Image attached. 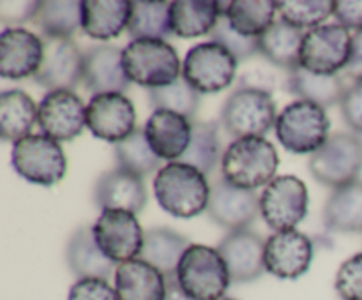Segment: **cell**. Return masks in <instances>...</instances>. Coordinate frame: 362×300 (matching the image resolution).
<instances>
[{
  "mask_svg": "<svg viewBox=\"0 0 362 300\" xmlns=\"http://www.w3.org/2000/svg\"><path fill=\"white\" fill-rule=\"evenodd\" d=\"M126 76L141 87L161 88L175 83L182 64L175 48L161 39H136L122 49Z\"/></svg>",
  "mask_w": 362,
  "mask_h": 300,
  "instance_id": "3",
  "label": "cell"
},
{
  "mask_svg": "<svg viewBox=\"0 0 362 300\" xmlns=\"http://www.w3.org/2000/svg\"><path fill=\"white\" fill-rule=\"evenodd\" d=\"M133 2L129 0H85L81 2V30L98 41L115 39L129 27Z\"/></svg>",
  "mask_w": 362,
  "mask_h": 300,
  "instance_id": "23",
  "label": "cell"
},
{
  "mask_svg": "<svg viewBox=\"0 0 362 300\" xmlns=\"http://www.w3.org/2000/svg\"><path fill=\"white\" fill-rule=\"evenodd\" d=\"M352 35L338 23L320 25L306 32L300 49V67L315 74L336 76L349 64Z\"/></svg>",
  "mask_w": 362,
  "mask_h": 300,
  "instance_id": "11",
  "label": "cell"
},
{
  "mask_svg": "<svg viewBox=\"0 0 362 300\" xmlns=\"http://www.w3.org/2000/svg\"><path fill=\"white\" fill-rule=\"evenodd\" d=\"M334 288L341 300H362V253L343 261L336 274Z\"/></svg>",
  "mask_w": 362,
  "mask_h": 300,
  "instance_id": "40",
  "label": "cell"
},
{
  "mask_svg": "<svg viewBox=\"0 0 362 300\" xmlns=\"http://www.w3.org/2000/svg\"><path fill=\"white\" fill-rule=\"evenodd\" d=\"M265 270L279 279H299L310 270L315 244L297 229L278 232L265 242Z\"/></svg>",
  "mask_w": 362,
  "mask_h": 300,
  "instance_id": "17",
  "label": "cell"
},
{
  "mask_svg": "<svg viewBox=\"0 0 362 300\" xmlns=\"http://www.w3.org/2000/svg\"><path fill=\"white\" fill-rule=\"evenodd\" d=\"M165 300H193L191 296L186 295L182 288H180L177 275H166V296Z\"/></svg>",
  "mask_w": 362,
  "mask_h": 300,
  "instance_id": "46",
  "label": "cell"
},
{
  "mask_svg": "<svg viewBox=\"0 0 362 300\" xmlns=\"http://www.w3.org/2000/svg\"><path fill=\"white\" fill-rule=\"evenodd\" d=\"M306 32L286 21L278 20L260 37V53L281 69L292 71L300 66V49Z\"/></svg>",
  "mask_w": 362,
  "mask_h": 300,
  "instance_id": "27",
  "label": "cell"
},
{
  "mask_svg": "<svg viewBox=\"0 0 362 300\" xmlns=\"http://www.w3.org/2000/svg\"><path fill=\"white\" fill-rule=\"evenodd\" d=\"M237 60L216 42H200L187 52L182 64V80L198 94H218L232 85L237 73Z\"/></svg>",
  "mask_w": 362,
  "mask_h": 300,
  "instance_id": "9",
  "label": "cell"
},
{
  "mask_svg": "<svg viewBox=\"0 0 362 300\" xmlns=\"http://www.w3.org/2000/svg\"><path fill=\"white\" fill-rule=\"evenodd\" d=\"M193 133V122L179 113L156 109L147 120L145 136L159 159L177 161L187 150Z\"/></svg>",
  "mask_w": 362,
  "mask_h": 300,
  "instance_id": "22",
  "label": "cell"
},
{
  "mask_svg": "<svg viewBox=\"0 0 362 300\" xmlns=\"http://www.w3.org/2000/svg\"><path fill=\"white\" fill-rule=\"evenodd\" d=\"M177 281L193 300H219L232 277L218 247L191 244L177 267Z\"/></svg>",
  "mask_w": 362,
  "mask_h": 300,
  "instance_id": "4",
  "label": "cell"
},
{
  "mask_svg": "<svg viewBox=\"0 0 362 300\" xmlns=\"http://www.w3.org/2000/svg\"><path fill=\"white\" fill-rule=\"evenodd\" d=\"M154 193L163 210L173 217L189 219L207 210L211 186L198 168L173 161L156 173Z\"/></svg>",
  "mask_w": 362,
  "mask_h": 300,
  "instance_id": "1",
  "label": "cell"
},
{
  "mask_svg": "<svg viewBox=\"0 0 362 300\" xmlns=\"http://www.w3.org/2000/svg\"><path fill=\"white\" fill-rule=\"evenodd\" d=\"M334 16L338 25L346 30H362V0H339L334 2Z\"/></svg>",
  "mask_w": 362,
  "mask_h": 300,
  "instance_id": "44",
  "label": "cell"
},
{
  "mask_svg": "<svg viewBox=\"0 0 362 300\" xmlns=\"http://www.w3.org/2000/svg\"><path fill=\"white\" fill-rule=\"evenodd\" d=\"M13 166L21 179L37 186H55L67 169L66 154L46 134H28L13 145Z\"/></svg>",
  "mask_w": 362,
  "mask_h": 300,
  "instance_id": "8",
  "label": "cell"
},
{
  "mask_svg": "<svg viewBox=\"0 0 362 300\" xmlns=\"http://www.w3.org/2000/svg\"><path fill=\"white\" fill-rule=\"evenodd\" d=\"M265 242L251 229L230 232L218 251L226 261L232 282H253L265 272Z\"/></svg>",
  "mask_w": 362,
  "mask_h": 300,
  "instance_id": "18",
  "label": "cell"
},
{
  "mask_svg": "<svg viewBox=\"0 0 362 300\" xmlns=\"http://www.w3.org/2000/svg\"><path fill=\"white\" fill-rule=\"evenodd\" d=\"M276 102L271 92L239 87L230 94L221 109V124L235 140L262 136L276 126Z\"/></svg>",
  "mask_w": 362,
  "mask_h": 300,
  "instance_id": "6",
  "label": "cell"
},
{
  "mask_svg": "<svg viewBox=\"0 0 362 300\" xmlns=\"http://www.w3.org/2000/svg\"><path fill=\"white\" fill-rule=\"evenodd\" d=\"M148 101L156 109L179 113L191 120L200 106V94L186 80H177L168 87L151 88Z\"/></svg>",
  "mask_w": 362,
  "mask_h": 300,
  "instance_id": "37",
  "label": "cell"
},
{
  "mask_svg": "<svg viewBox=\"0 0 362 300\" xmlns=\"http://www.w3.org/2000/svg\"><path fill=\"white\" fill-rule=\"evenodd\" d=\"M66 260L78 279H105L113 275V261L99 249L90 226H80L71 235L66 247Z\"/></svg>",
  "mask_w": 362,
  "mask_h": 300,
  "instance_id": "25",
  "label": "cell"
},
{
  "mask_svg": "<svg viewBox=\"0 0 362 300\" xmlns=\"http://www.w3.org/2000/svg\"><path fill=\"white\" fill-rule=\"evenodd\" d=\"M209 37H211L212 42L228 49L235 56L237 62H243V60H247L257 55V53H260V37H246V35L239 34L230 25L228 18H219L218 25H216V28L211 32Z\"/></svg>",
  "mask_w": 362,
  "mask_h": 300,
  "instance_id": "39",
  "label": "cell"
},
{
  "mask_svg": "<svg viewBox=\"0 0 362 300\" xmlns=\"http://www.w3.org/2000/svg\"><path fill=\"white\" fill-rule=\"evenodd\" d=\"M67 300H119L115 288L105 279H78L69 289Z\"/></svg>",
  "mask_w": 362,
  "mask_h": 300,
  "instance_id": "41",
  "label": "cell"
},
{
  "mask_svg": "<svg viewBox=\"0 0 362 300\" xmlns=\"http://www.w3.org/2000/svg\"><path fill=\"white\" fill-rule=\"evenodd\" d=\"M274 127L279 143L292 154H315L331 138L325 108L303 99L285 106Z\"/></svg>",
  "mask_w": 362,
  "mask_h": 300,
  "instance_id": "5",
  "label": "cell"
},
{
  "mask_svg": "<svg viewBox=\"0 0 362 300\" xmlns=\"http://www.w3.org/2000/svg\"><path fill=\"white\" fill-rule=\"evenodd\" d=\"M219 300H237V299H230V296H223V299H219Z\"/></svg>",
  "mask_w": 362,
  "mask_h": 300,
  "instance_id": "47",
  "label": "cell"
},
{
  "mask_svg": "<svg viewBox=\"0 0 362 300\" xmlns=\"http://www.w3.org/2000/svg\"><path fill=\"white\" fill-rule=\"evenodd\" d=\"M219 21V6L214 0H177L172 2L173 34L184 39L211 35Z\"/></svg>",
  "mask_w": 362,
  "mask_h": 300,
  "instance_id": "31",
  "label": "cell"
},
{
  "mask_svg": "<svg viewBox=\"0 0 362 300\" xmlns=\"http://www.w3.org/2000/svg\"><path fill=\"white\" fill-rule=\"evenodd\" d=\"M288 90L292 95H297L303 101H311L322 108L341 104L343 95L346 92L345 80L341 76H324L306 71L297 66L288 71Z\"/></svg>",
  "mask_w": 362,
  "mask_h": 300,
  "instance_id": "26",
  "label": "cell"
},
{
  "mask_svg": "<svg viewBox=\"0 0 362 300\" xmlns=\"http://www.w3.org/2000/svg\"><path fill=\"white\" fill-rule=\"evenodd\" d=\"M189 246V240L175 229L151 228L145 232L144 251L140 258L165 275H173Z\"/></svg>",
  "mask_w": 362,
  "mask_h": 300,
  "instance_id": "30",
  "label": "cell"
},
{
  "mask_svg": "<svg viewBox=\"0 0 362 300\" xmlns=\"http://www.w3.org/2000/svg\"><path fill=\"white\" fill-rule=\"evenodd\" d=\"M90 94H124L129 88V78L122 66V49L117 46H94L83 53V78Z\"/></svg>",
  "mask_w": 362,
  "mask_h": 300,
  "instance_id": "20",
  "label": "cell"
},
{
  "mask_svg": "<svg viewBox=\"0 0 362 300\" xmlns=\"http://www.w3.org/2000/svg\"><path fill=\"white\" fill-rule=\"evenodd\" d=\"M341 115L354 133L362 134V81H354L346 87L341 101Z\"/></svg>",
  "mask_w": 362,
  "mask_h": 300,
  "instance_id": "42",
  "label": "cell"
},
{
  "mask_svg": "<svg viewBox=\"0 0 362 300\" xmlns=\"http://www.w3.org/2000/svg\"><path fill=\"white\" fill-rule=\"evenodd\" d=\"M39 2H27V0H14V2H7L2 0L0 2V21L13 28L11 25H23L27 21H34L35 14H37Z\"/></svg>",
  "mask_w": 362,
  "mask_h": 300,
  "instance_id": "43",
  "label": "cell"
},
{
  "mask_svg": "<svg viewBox=\"0 0 362 300\" xmlns=\"http://www.w3.org/2000/svg\"><path fill=\"white\" fill-rule=\"evenodd\" d=\"M219 157L223 159L218 122H193L189 147L180 157V162L194 166L207 176L216 169Z\"/></svg>",
  "mask_w": 362,
  "mask_h": 300,
  "instance_id": "35",
  "label": "cell"
},
{
  "mask_svg": "<svg viewBox=\"0 0 362 300\" xmlns=\"http://www.w3.org/2000/svg\"><path fill=\"white\" fill-rule=\"evenodd\" d=\"M45 55L34 74L39 87L53 90H73L83 78V53L73 39L45 37Z\"/></svg>",
  "mask_w": 362,
  "mask_h": 300,
  "instance_id": "13",
  "label": "cell"
},
{
  "mask_svg": "<svg viewBox=\"0 0 362 300\" xmlns=\"http://www.w3.org/2000/svg\"><path fill=\"white\" fill-rule=\"evenodd\" d=\"M34 23L45 37L71 39V35L81 27V2H39Z\"/></svg>",
  "mask_w": 362,
  "mask_h": 300,
  "instance_id": "34",
  "label": "cell"
},
{
  "mask_svg": "<svg viewBox=\"0 0 362 300\" xmlns=\"http://www.w3.org/2000/svg\"><path fill=\"white\" fill-rule=\"evenodd\" d=\"M99 249L113 261L126 263L141 256L145 232L134 214L127 210H103L92 226Z\"/></svg>",
  "mask_w": 362,
  "mask_h": 300,
  "instance_id": "12",
  "label": "cell"
},
{
  "mask_svg": "<svg viewBox=\"0 0 362 300\" xmlns=\"http://www.w3.org/2000/svg\"><path fill=\"white\" fill-rule=\"evenodd\" d=\"M115 157L119 162V168L134 173L138 176L151 175L156 169L158 172L161 169L159 168L161 159L152 150L147 136H145V129H140V127H136V131L131 136L115 145Z\"/></svg>",
  "mask_w": 362,
  "mask_h": 300,
  "instance_id": "36",
  "label": "cell"
},
{
  "mask_svg": "<svg viewBox=\"0 0 362 300\" xmlns=\"http://www.w3.org/2000/svg\"><path fill=\"white\" fill-rule=\"evenodd\" d=\"M278 13L283 21L297 28H317L334 14L331 0H283L278 2Z\"/></svg>",
  "mask_w": 362,
  "mask_h": 300,
  "instance_id": "38",
  "label": "cell"
},
{
  "mask_svg": "<svg viewBox=\"0 0 362 300\" xmlns=\"http://www.w3.org/2000/svg\"><path fill=\"white\" fill-rule=\"evenodd\" d=\"M278 2L272 0H233L226 18L239 34L246 37H262L274 23Z\"/></svg>",
  "mask_w": 362,
  "mask_h": 300,
  "instance_id": "33",
  "label": "cell"
},
{
  "mask_svg": "<svg viewBox=\"0 0 362 300\" xmlns=\"http://www.w3.org/2000/svg\"><path fill=\"white\" fill-rule=\"evenodd\" d=\"M115 292L119 300H165L166 275L136 258L115 268Z\"/></svg>",
  "mask_w": 362,
  "mask_h": 300,
  "instance_id": "24",
  "label": "cell"
},
{
  "mask_svg": "<svg viewBox=\"0 0 362 300\" xmlns=\"http://www.w3.org/2000/svg\"><path fill=\"white\" fill-rule=\"evenodd\" d=\"M310 172L324 186L339 189L359 180L362 140L357 134L336 133L310 157Z\"/></svg>",
  "mask_w": 362,
  "mask_h": 300,
  "instance_id": "7",
  "label": "cell"
},
{
  "mask_svg": "<svg viewBox=\"0 0 362 300\" xmlns=\"http://www.w3.org/2000/svg\"><path fill=\"white\" fill-rule=\"evenodd\" d=\"M37 122V106L20 88L0 94V136L6 141H20L28 136Z\"/></svg>",
  "mask_w": 362,
  "mask_h": 300,
  "instance_id": "29",
  "label": "cell"
},
{
  "mask_svg": "<svg viewBox=\"0 0 362 300\" xmlns=\"http://www.w3.org/2000/svg\"><path fill=\"white\" fill-rule=\"evenodd\" d=\"M127 32L136 39H161L173 34L172 28V2H147L136 0L133 2V14H131Z\"/></svg>",
  "mask_w": 362,
  "mask_h": 300,
  "instance_id": "32",
  "label": "cell"
},
{
  "mask_svg": "<svg viewBox=\"0 0 362 300\" xmlns=\"http://www.w3.org/2000/svg\"><path fill=\"white\" fill-rule=\"evenodd\" d=\"M324 222L331 232H362V180L332 191L324 208Z\"/></svg>",
  "mask_w": 362,
  "mask_h": 300,
  "instance_id": "28",
  "label": "cell"
},
{
  "mask_svg": "<svg viewBox=\"0 0 362 300\" xmlns=\"http://www.w3.org/2000/svg\"><path fill=\"white\" fill-rule=\"evenodd\" d=\"M306 184L293 175H279L260 194V214L269 228L278 232H290L308 214Z\"/></svg>",
  "mask_w": 362,
  "mask_h": 300,
  "instance_id": "10",
  "label": "cell"
},
{
  "mask_svg": "<svg viewBox=\"0 0 362 300\" xmlns=\"http://www.w3.org/2000/svg\"><path fill=\"white\" fill-rule=\"evenodd\" d=\"M37 124L46 136L71 141L87 126V106L73 90L48 92L37 106Z\"/></svg>",
  "mask_w": 362,
  "mask_h": 300,
  "instance_id": "14",
  "label": "cell"
},
{
  "mask_svg": "<svg viewBox=\"0 0 362 300\" xmlns=\"http://www.w3.org/2000/svg\"><path fill=\"white\" fill-rule=\"evenodd\" d=\"M207 212L216 224L228 232L247 229L260 214V198L255 191L240 189L218 176L211 186Z\"/></svg>",
  "mask_w": 362,
  "mask_h": 300,
  "instance_id": "15",
  "label": "cell"
},
{
  "mask_svg": "<svg viewBox=\"0 0 362 300\" xmlns=\"http://www.w3.org/2000/svg\"><path fill=\"white\" fill-rule=\"evenodd\" d=\"M45 55V42L25 28H6L0 34V76L23 80L39 71Z\"/></svg>",
  "mask_w": 362,
  "mask_h": 300,
  "instance_id": "19",
  "label": "cell"
},
{
  "mask_svg": "<svg viewBox=\"0 0 362 300\" xmlns=\"http://www.w3.org/2000/svg\"><path fill=\"white\" fill-rule=\"evenodd\" d=\"M87 127L99 140L119 143L136 131V112L124 94L92 95L87 104Z\"/></svg>",
  "mask_w": 362,
  "mask_h": 300,
  "instance_id": "16",
  "label": "cell"
},
{
  "mask_svg": "<svg viewBox=\"0 0 362 300\" xmlns=\"http://www.w3.org/2000/svg\"><path fill=\"white\" fill-rule=\"evenodd\" d=\"M346 76L354 81H362V30L356 32L352 37V49H350V59L345 67Z\"/></svg>",
  "mask_w": 362,
  "mask_h": 300,
  "instance_id": "45",
  "label": "cell"
},
{
  "mask_svg": "<svg viewBox=\"0 0 362 300\" xmlns=\"http://www.w3.org/2000/svg\"><path fill=\"white\" fill-rule=\"evenodd\" d=\"M94 201L103 210H127L138 214L147 205L144 179L122 168L110 169L95 182Z\"/></svg>",
  "mask_w": 362,
  "mask_h": 300,
  "instance_id": "21",
  "label": "cell"
},
{
  "mask_svg": "<svg viewBox=\"0 0 362 300\" xmlns=\"http://www.w3.org/2000/svg\"><path fill=\"white\" fill-rule=\"evenodd\" d=\"M279 157L274 145L262 136L233 140L223 152L221 176L232 186L255 191L276 179Z\"/></svg>",
  "mask_w": 362,
  "mask_h": 300,
  "instance_id": "2",
  "label": "cell"
}]
</instances>
